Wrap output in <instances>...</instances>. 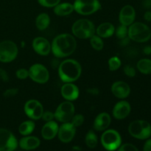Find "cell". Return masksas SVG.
I'll list each match as a JSON object with an SVG mask.
<instances>
[{"instance_id":"cell-42","label":"cell","mask_w":151,"mask_h":151,"mask_svg":"<svg viewBox=\"0 0 151 151\" xmlns=\"http://www.w3.org/2000/svg\"><path fill=\"white\" fill-rule=\"evenodd\" d=\"M144 19L147 22H151V11L150 10H147L145 13L144 14Z\"/></svg>"},{"instance_id":"cell-19","label":"cell","mask_w":151,"mask_h":151,"mask_svg":"<svg viewBox=\"0 0 151 151\" xmlns=\"http://www.w3.org/2000/svg\"><path fill=\"white\" fill-rule=\"evenodd\" d=\"M111 116L106 112L100 113L96 116L94 122V128L97 131H105L111 125Z\"/></svg>"},{"instance_id":"cell-9","label":"cell","mask_w":151,"mask_h":151,"mask_svg":"<svg viewBox=\"0 0 151 151\" xmlns=\"http://www.w3.org/2000/svg\"><path fill=\"white\" fill-rule=\"evenodd\" d=\"M75 106L71 101H64L60 103L54 113L55 118L60 122H69L75 115Z\"/></svg>"},{"instance_id":"cell-23","label":"cell","mask_w":151,"mask_h":151,"mask_svg":"<svg viewBox=\"0 0 151 151\" xmlns=\"http://www.w3.org/2000/svg\"><path fill=\"white\" fill-rule=\"evenodd\" d=\"M50 24V17L47 13H43L38 15L35 19V25L39 30H44Z\"/></svg>"},{"instance_id":"cell-45","label":"cell","mask_w":151,"mask_h":151,"mask_svg":"<svg viewBox=\"0 0 151 151\" xmlns=\"http://www.w3.org/2000/svg\"><path fill=\"white\" fill-rule=\"evenodd\" d=\"M129 41L130 38H128V36H127L126 38H123V39H121V44H122V46H126L127 44L129 43Z\"/></svg>"},{"instance_id":"cell-36","label":"cell","mask_w":151,"mask_h":151,"mask_svg":"<svg viewBox=\"0 0 151 151\" xmlns=\"http://www.w3.org/2000/svg\"><path fill=\"white\" fill-rule=\"evenodd\" d=\"M124 73L129 78H134L136 75V69L131 65H126L124 66Z\"/></svg>"},{"instance_id":"cell-39","label":"cell","mask_w":151,"mask_h":151,"mask_svg":"<svg viewBox=\"0 0 151 151\" xmlns=\"http://www.w3.org/2000/svg\"><path fill=\"white\" fill-rule=\"evenodd\" d=\"M0 78L4 82H7L9 81V76L7 72L4 69H0Z\"/></svg>"},{"instance_id":"cell-7","label":"cell","mask_w":151,"mask_h":151,"mask_svg":"<svg viewBox=\"0 0 151 151\" xmlns=\"http://www.w3.org/2000/svg\"><path fill=\"white\" fill-rule=\"evenodd\" d=\"M74 10L83 16L93 14L101 8L99 0H75Z\"/></svg>"},{"instance_id":"cell-2","label":"cell","mask_w":151,"mask_h":151,"mask_svg":"<svg viewBox=\"0 0 151 151\" xmlns=\"http://www.w3.org/2000/svg\"><path fill=\"white\" fill-rule=\"evenodd\" d=\"M82 73V67L80 63L74 59H66L62 61L58 66V75L64 83H73L79 79Z\"/></svg>"},{"instance_id":"cell-28","label":"cell","mask_w":151,"mask_h":151,"mask_svg":"<svg viewBox=\"0 0 151 151\" xmlns=\"http://www.w3.org/2000/svg\"><path fill=\"white\" fill-rule=\"evenodd\" d=\"M44 111V107H43V106L41 105V103H40L35 108V109L31 112L30 114H29L28 116H29L31 119H33V120H38V119H41Z\"/></svg>"},{"instance_id":"cell-4","label":"cell","mask_w":151,"mask_h":151,"mask_svg":"<svg viewBox=\"0 0 151 151\" xmlns=\"http://www.w3.org/2000/svg\"><path fill=\"white\" fill-rule=\"evenodd\" d=\"M73 35L80 39L90 38L95 33V27L92 22L86 19L76 21L72 27Z\"/></svg>"},{"instance_id":"cell-26","label":"cell","mask_w":151,"mask_h":151,"mask_svg":"<svg viewBox=\"0 0 151 151\" xmlns=\"http://www.w3.org/2000/svg\"><path fill=\"white\" fill-rule=\"evenodd\" d=\"M85 142L86 145L89 148L93 149L96 147V146L97 145V143H98V139H97V137L95 133L92 131H88L86 135Z\"/></svg>"},{"instance_id":"cell-16","label":"cell","mask_w":151,"mask_h":151,"mask_svg":"<svg viewBox=\"0 0 151 151\" xmlns=\"http://www.w3.org/2000/svg\"><path fill=\"white\" fill-rule=\"evenodd\" d=\"M131 107L130 103L125 100L118 102L113 109V116L116 119H123L130 114Z\"/></svg>"},{"instance_id":"cell-18","label":"cell","mask_w":151,"mask_h":151,"mask_svg":"<svg viewBox=\"0 0 151 151\" xmlns=\"http://www.w3.org/2000/svg\"><path fill=\"white\" fill-rule=\"evenodd\" d=\"M59 126L55 121L47 122L41 129V135L46 140H51L56 137L58 132Z\"/></svg>"},{"instance_id":"cell-13","label":"cell","mask_w":151,"mask_h":151,"mask_svg":"<svg viewBox=\"0 0 151 151\" xmlns=\"http://www.w3.org/2000/svg\"><path fill=\"white\" fill-rule=\"evenodd\" d=\"M136 18L135 9L130 4L125 5L119 12V19L121 24L128 27L134 22Z\"/></svg>"},{"instance_id":"cell-8","label":"cell","mask_w":151,"mask_h":151,"mask_svg":"<svg viewBox=\"0 0 151 151\" xmlns=\"http://www.w3.org/2000/svg\"><path fill=\"white\" fill-rule=\"evenodd\" d=\"M19 49L13 41L10 40L1 41L0 43V61L9 63L16 58Z\"/></svg>"},{"instance_id":"cell-27","label":"cell","mask_w":151,"mask_h":151,"mask_svg":"<svg viewBox=\"0 0 151 151\" xmlns=\"http://www.w3.org/2000/svg\"><path fill=\"white\" fill-rule=\"evenodd\" d=\"M90 44L91 47L97 51H100L104 47V42H103L102 38L98 35H92L90 38Z\"/></svg>"},{"instance_id":"cell-40","label":"cell","mask_w":151,"mask_h":151,"mask_svg":"<svg viewBox=\"0 0 151 151\" xmlns=\"http://www.w3.org/2000/svg\"><path fill=\"white\" fill-rule=\"evenodd\" d=\"M143 151H151V139H148L143 146Z\"/></svg>"},{"instance_id":"cell-3","label":"cell","mask_w":151,"mask_h":151,"mask_svg":"<svg viewBox=\"0 0 151 151\" xmlns=\"http://www.w3.org/2000/svg\"><path fill=\"white\" fill-rule=\"evenodd\" d=\"M128 36L130 39L136 42H147L151 38V29L146 24L134 22L128 28Z\"/></svg>"},{"instance_id":"cell-14","label":"cell","mask_w":151,"mask_h":151,"mask_svg":"<svg viewBox=\"0 0 151 151\" xmlns=\"http://www.w3.org/2000/svg\"><path fill=\"white\" fill-rule=\"evenodd\" d=\"M32 48L37 54L45 56L51 52V44L44 37H37L32 41Z\"/></svg>"},{"instance_id":"cell-41","label":"cell","mask_w":151,"mask_h":151,"mask_svg":"<svg viewBox=\"0 0 151 151\" xmlns=\"http://www.w3.org/2000/svg\"><path fill=\"white\" fill-rule=\"evenodd\" d=\"M87 91L88 92V94H91V95H97V94H99V93H100V91H99L98 88H94V87L88 88V89L87 90Z\"/></svg>"},{"instance_id":"cell-38","label":"cell","mask_w":151,"mask_h":151,"mask_svg":"<svg viewBox=\"0 0 151 151\" xmlns=\"http://www.w3.org/2000/svg\"><path fill=\"white\" fill-rule=\"evenodd\" d=\"M41 118L43 119V120L46 121V122H50V121L53 120V119L55 118V114L52 112L47 111H44Z\"/></svg>"},{"instance_id":"cell-32","label":"cell","mask_w":151,"mask_h":151,"mask_svg":"<svg viewBox=\"0 0 151 151\" xmlns=\"http://www.w3.org/2000/svg\"><path fill=\"white\" fill-rule=\"evenodd\" d=\"M84 120H85V119H84L83 115L80 114H79L74 115L73 117L71 119V123H72L75 128H77V127H79L81 126V125H82L83 124Z\"/></svg>"},{"instance_id":"cell-37","label":"cell","mask_w":151,"mask_h":151,"mask_svg":"<svg viewBox=\"0 0 151 151\" xmlns=\"http://www.w3.org/2000/svg\"><path fill=\"white\" fill-rule=\"evenodd\" d=\"M18 91H19V90H18L17 88H9V89L6 90V91H4L3 95H4V97H6V98H10V97H14V96H16V94H18Z\"/></svg>"},{"instance_id":"cell-6","label":"cell","mask_w":151,"mask_h":151,"mask_svg":"<svg viewBox=\"0 0 151 151\" xmlns=\"http://www.w3.org/2000/svg\"><path fill=\"white\" fill-rule=\"evenodd\" d=\"M101 143L107 150L114 151L121 145L122 138L118 131L114 129L106 130L101 136Z\"/></svg>"},{"instance_id":"cell-44","label":"cell","mask_w":151,"mask_h":151,"mask_svg":"<svg viewBox=\"0 0 151 151\" xmlns=\"http://www.w3.org/2000/svg\"><path fill=\"white\" fill-rule=\"evenodd\" d=\"M143 52L145 53L147 55H149L151 54V46H145V47L143 48Z\"/></svg>"},{"instance_id":"cell-35","label":"cell","mask_w":151,"mask_h":151,"mask_svg":"<svg viewBox=\"0 0 151 151\" xmlns=\"http://www.w3.org/2000/svg\"><path fill=\"white\" fill-rule=\"evenodd\" d=\"M118 151H139L137 147L131 143H125V144L120 145Z\"/></svg>"},{"instance_id":"cell-30","label":"cell","mask_w":151,"mask_h":151,"mask_svg":"<svg viewBox=\"0 0 151 151\" xmlns=\"http://www.w3.org/2000/svg\"><path fill=\"white\" fill-rule=\"evenodd\" d=\"M40 103L39 101H38L37 100H29L25 103L24 105V112L27 114V116H29L31 112L35 109V108L38 106Z\"/></svg>"},{"instance_id":"cell-22","label":"cell","mask_w":151,"mask_h":151,"mask_svg":"<svg viewBox=\"0 0 151 151\" xmlns=\"http://www.w3.org/2000/svg\"><path fill=\"white\" fill-rule=\"evenodd\" d=\"M74 11L73 4L69 2L59 3L54 7L55 14L58 16H66Z\"/></svg>"},{"instance_id":"cell-24","label":"cell","mask_w":151,"mask_h":151,"mask_svg":"<svg viewBox=\"0 0 151 151\" xmlns=\"http://www.w3.org/2000/svg\"><path fill=\"white\" fill-rule=\"evenodd\" d=\"M35 122L32 120H27L22 122L19 128V131L20 134L23 136H28L32 134L35 129Z\"/></svg>"},{"instance_id":"cell-11","label":"cell","mask_w":151,"mask_h":151,"mask_svg":"<svg viewBox=\"0 0 151 151\" xmlns=\"http://www.w3.org/2000/svg\"><path fill=\"white\" fill-rule=\"evenodd\" d=\"M18 146L15 136L5 128H0V151H14Z\"/></svg>"},{"instance_id":"cell-34","label":"cell","mask_w":151,"mask_h":151,"mask_svg":"<svg viewBox=\"0 0 151 151\" xmlns=\"http://www.w3.org/2000/svg\"><path fill=\"white\" fill-rule=\"evenodd\" d=\"M16 75L19 79L24 80L29 77V71L26 69H19L16 71Z\"/></svg>"},{"instance_id":"cell-15","label":"cell","mask_w":151,"mask_h":151,"mask_svg":"<svg viewBox=\"0 0 151 151\" xmlns=\"http://www.w3.org/2000/svg\"><path fill=\"white\" fill-rule=\"evenodd\" d=\"M60 93L63 98L67 101H74L79 97V88L72 83H65L61 87Z\"/></svg>"},{"instance_id":"cell-20","label":"cell","mask_w":151,"mask_h":151,"mask_svg":"<svg viewBox=\"0 0 151 151\" xmlns=\"http://www.w3.org/2000/svg\"><path fill=\"white\" fill-rule=\"evenodd\" d=\"M41 144V141L39 139L36 137H25L24 138L21 139L19 142V146L22 149L25 150H31L36 149L39 147Z\"/></svg>"},{"instance_id":"cell-21","label":"cell","mask_w":151,"mask_h":151,"mask_svg":"<svg viewBox=\"0 0 151 151\" xmlns=\"http://www.w3.org/2000/svg\"><path fill=\"white\" fill-rule=\"evenodd\" d=\"M115 27L110 22H104L97 27L95 32L100 38H107L112 36L115 32Z\"/></svg>"},{"instance_id":"cell-5","label":"cell","mask_w":151,"mask_h":151,"mask_svg":"<svg viewBox=\"0 0 151 151\" xmlns=\"http://www.w3.org/2000/svg\"><path fill=\"white\" fill-rule=\"evenodd\" d=\"M128 132L133 137L138 139H147L151 136V125L143 119H137L130 123Z\"/></svg>"},{"instance_id":"cell-1","label":"cell","mask_w":151,"mask_h":151,"mask_svg":"<svg viewBox=\"0 0 151 151\" xmlns=\"http://www.w3.org/2000/svg\"><path fill=\"white\" fill-rule=\"evenodd\" d=\"M77 41L75 37L69 33L58 35L54 38L51 45V50L56 58H65L71 55L75 51Z\"/></svg>"},{"instance_id":"cell-31","label":"cell","mask_w":151,"mask_h":151,"mask_svg":"<svg viewBox=\"0 0 151 151\" xmlns=\"http://www.w3.org/2000/svg\"><path fill=\"white\" fill-rule=\"evenodd\" d=\"M128 27L125 26V25H119L116 29H115V32L116 37H117L119 39H123V38H126L128 36Z\"/></svg>"},{"instance_id":"cell-29","label":"cell","mask_w":151,"mask_h":151,"mask_svg":"<svg viewBox=\"0 0 151 151\" xmlns=\"http://www.w3.org/2000/svg\"><path fill=\"white\" fill-rule=\"evenodd\" d=\"M121 65H122V61L117 56H113L109 60V70L112 71V72L119 69L120 68Z\"/></svg>"},{"instance_id":"cell-25","label":"cell","mask_w":151,"mask_h":151,"mask_svg":"<svg viewBox=\"0 0 151 151\" xmlns=\"http://www.w3.org/2000/svg\"><path fill=\"white\" fill-rule=\"evenodd\" d=\"M137 69L144 75L151 74V60L148 58H143L139 60L137 64Z\"/></svg>"},{"instance_id":"cell-43","label":"cell","mask_w":151,"mask_h":151,"mask_svg":"<svg viewBox=\"0 0 151 151\" xmlns=\"http://www.w3.org/2000/svg\"><path fill=\"white\" fill-rule=\"evenodd\" d=\"M142 5L145 8L150 9L151 8V0H144L142 2Z\"/></svg>"},{"instance_id":"cell-33","label":"cell","mask_w":151,"mask_h":151,"mask_svg":"<svg viewBox=\"0 0 151 151\" xmlns=\"http://www.w3.org/2000/svg\"><path fill=\"white\" fill-rule=\"evenodd\" d=\"M60 0H38L41 6L45 7H54L60 3Z\"/></svg>"},{"instance_id":"cell-17","label":"cell","mask_w":151,"mask_h":151,"mask_svg":"<svg viewBox=\"0 0 151 151\" xmlns=\"http://www.w3.org/2000/svg\"><path fill=\"white\" fill-rule=\"evenodd\" d=\"M111 92L119 99H125L129 96L131 88L127 83L124 81H116L111 86Z\"/></svg>"},{"instance_id":"cell-12","label":"cell","mask_w":151,"mask_h":151,"mask_svg":"<svg viewBox=\"0 0 151 151\" xmlns=\"http://www.w3.org/2000/svg\"><path fill=\"white\" fill-rule=\"evenodd\" d=\"M76 128L71 122H64L59 127L58 138L62 142L68 143L72 141L75 137Z\"/></svg>"},{"instance_id":"cell-10","label":"cell","mask_w":151,"mask_h":151,"mask_svg":"<svg viewBox=\"0 0 151 151\" xmlns=\"http://www.w3.org/2000/svg\"><path fill=\"white\" fill-rule=\"evenodd\" d=\"M29 77L32 81L37 83H46L50 79L49 71L44 65L35 63L29 69Z\"/></svg>"}]
</instances>
